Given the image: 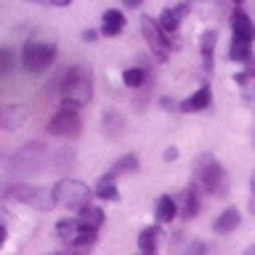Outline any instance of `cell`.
<instances>
[{
  "mask_svg": "<svg viewBox=\"0 0 255 255\" xmlns=\"http://www.w3.org/2000/svg\"><path fill=\"white\" fill-rule=\"evenodd\" d=\"M13 69V53L8 48H0V77H5Z\"/></svg>",
  "mask_w": 255,
  "mask_h": 255,
  "instance_id": "26",
  "label": "cell"
},
{
  "mask_svg": "<svg viewBox=\"0 0 255 255\" xmlns=\"http://www.w3.org/2000/svg\"><path fill=\"white\" fill-rule=\"evenodd\" d=\"M175 213H178V202H175L173 197H159L157 202V210H154V218L159 223H170L175 218Z\"/></svg>",
  "mask_w": 255,
  "mask_h": 255,
  "instance_id": "18",
  "label": "cell"
},
{
  "mask_svg": "<svg viewBox=\"0 0 255 255\" xmlns=\"http://www.w3.org/2000/svg\"><path fill=\"white\" fill-rule=\"evenodd\" d=\"M43 154H45V146H40V143H29V146H24L19 154L13 159V167L19 173H35L40 162H43Z\"/></svg>",
  "mask_w": 255,
  "mask_h": 255,
  "instance_id": "8",
  "label": "cell"
},
{
  "mask_svg": "<svg viewBox=\"0 0 255 255\" xmlns=\"http://www.w3.org/2000/svg\"><path fill=\"white\" fill-rule=\"evenodd\" d=\"M83 37H85V40H96V32H93V29H85Z\"/></svg>",
  "mask_w": 255,
  "mask_h": 255,
  "instance_id": "31",
  "label": "cell"
},
{
  "mask_svg": "<svg viewBox=\"0 0 255 255\" xmlns=\"http://www.w3.org/2000/svg\"><path fill=\"white\" fill-rule=\"evenodd\" d=\"M239 221H242V215H239V210H234V207H229V210H223L218 218H215L213 223V231L215 234H229V231H234L239 226Z\"/></svg>",
  "mask_w": 255,
  "mask_h": 255,
  "instance_id": "14",
  "label": "cell"
},
{
  "mask_svg": "<svg viewBox=\"0 0 255 255\" xmlns=\"http://www.w3.org/2000/svg\"><path fill=\"white\" fill-rule=\"evenodd\" d=\"M11 197L19 199V202L35 205V207H51V205H56L53 191L48 194V191L37 189V186H13V189H11Z\"/></svg>",
  "mask_w": 255,
  "mask_h": 255,
  "instance_id": "7",
  "label": "cell"
},
{
  "mask_svg": "<svg viewBox=\"0 0 255 255\" xmlns=\"http://www.w3.org/2000/svg\"><path fill=\"white\" fill-rule=\"evenodd\" d=\"M3 242H5V229L0 226V245H3Z\"/></svg>",
  "mask_w": 255,
  "mask_h": 255,
  "instance_id": "33",
  "label": "cell"
},
{
  "mask_svg": "<svg viewBox=\"0 0 255 255\" xmlns=\"http://www.w3.org/2000/svg\"><path fill=\"white\" fill-rule=\"evenodd\" d=\"M91 197H93V191L75 178H64V181L56 183V189H53L56 205L67 207V210H85V207H91L88 205Z\"/></svg>",
  "mask_w": 255,
  "mask_h": 255,
  "instance_id": "3",
  "label": "cell"
},
{
  "mask_svg": "<svg viewBox=\"0 0 255 255\" xmlns=\"http://www.w3.org/2000/svg\"><path fill=\"white\" fill-rule=\"evenodd\" d=\"M250 189H253V194H255V173H253V178H250Z\"/></svg>",
  "mask_w": 255,
  "mask_h": 255,
  "instance_id": "35",
  "label": "cell"
},
{
  "mask_svg": "<svg viewBox=\"0 0 255 255\" xmlns=\"http://www.w3.org/2000/svg\"><path fill=\"white\" fill-rule=\"evenodd\" d=\"M229 56H231L234 61H250V59H253V48H250V43H247V40L234 37V40H231V48H229Z\"/></svg>",
  "mask_w": 255,
  "mask_h": 255,
  "instance_id": "21",
  "label": "cell"
},
{
  "mask_svg": "<svg viewBox=\"0 0 255 255\" xmlns=\"http://www.w3.org/2000/svg\"><path fill=\"white\" fill-rule=\"evenodd\" d=\"M162 157H165V159H175V157H178V151H175V149L170 146V149H167V151H165Z\"/></svg>",
  "mask_w": 255,
  "mask_h": 255,
  "instance_id": "30",
  "label": "cell"
},
{
  "mask_svg": "<svg viewBox=\"0 0 255 255\" xmlns=\"http://www.w3.org/2000/svg\"><path fill=\"white\" fill-rule=\"evenodd\" d=\"M231 29H234V37L247 40V43L255 37V24H253V19L242 11V8H237V11L231 13Z\"/></svg>",
  "mask_w": 255,
  "mask_h": 255,
  "instance_id": "10",
  "label": "cell"
},
{
  "mask_svg": "<svg viewBox=\"0 0 255 255\" xmlns=\"http://www.w3.org/2000/svg\"><path fill=\"white\" fill-rule=\"evenodd\" d=\"M253 109H255V99H253Z\"/></svg>",
  "mask_w": 255,
  "mask_h": 255,
  "instance_id": "38",
  "label": "cell"
},
{
  "mask_svg": "<svg viewBox=\"0 0 255 255\" xmlns=\"http://www.w3.org/2000/svg\"><path fill=\"white\" fill-rule=\"evenodd\" d=\"M210 101H213V93H210V88L202 85L197 93H191L186 101L181 104V112H202L210 107Z\"/></svg>",
  "mask_w": 255,
  "mask_h": 255,
  "instance_id": "12",
  "label": "cell"
},
{
  "mask_svg": "<svg viewBox=\"0 0 255 255\" xmlns=\"http://www.w3.org/2000/svg\"><path fill=\"white\" fill-rule=\"evenodd\" d=\"M143 80H146V72H143L141 67H130V69L123 72V83H125L128 88H141Z\"/></svg>",
  "mask_w": 255,
  "mask_h": 255,
  "instance_id": "24",
  "label": "cell"
},
{
  "mask_svg": "<svg viewBox=\"0 0 255 255\" xmlns=\"http://www.w3.org/2000/svg\"><path fill=\"white\" fill-rule=\"evenodd\" d=\"M197 210H199V199H197V194H194V189H186V191L178 197V213H183L186 218H194Z\"/></svg>",
  "mask_w": 255,
  "mask_h": 255,
  "instance_id": "20",
  "label": "cell"
},
{
  "mask_svg": "<svg viewBox=\"0 0 255 255\" xmlns=\"http://www.w3.org/2000/svg\"><path fill=\"white\" fill-rule=\"evenodd\" d=\"M80 231H83V226H80V221H75V218H61L59 223H56V234H59V239H64V242H69V245H75Z\"/></svg>",
  "mask_w": 255,
  "mask_h": 255,
  "instance_id": "15",
  "label": "cell"
},
{
  "mask_svg": "<svg viewBox=\"0 0 255 255\" xmlns=\"http://www.w3.org/2000/svg\"><path fill=\"white\" fill-rule=\"evenodd\" d=\"M138 167V159H135V154H128L123 159H117L115 165H112V170H109V178H117V175H123V173H130Z\"/></svg>",
  "mask_w": 255,
  "mask_h": 255,
  "instance_id": "23",
  "label": "cell"
},
{
  "mask_svg": "<svg viewBox=\"0 0 255 255\" xmlns=\"http://www.w3.org/2000/svg\"><path fill=\"white\" fill-rule=\"evenodd\" d=\"M101 21H104L101 24V32L107 37H115V35H120V32L125 29V16H123V11H117V8H109V11L104 13Z\"/></svg>",
  "mask_w": 255,
  "mask_h": 255,
  "instance_id": "13",
  "label": "cell"
},
{
  "mask_svg": "<svg viewBox=\"0 0 255 255\" xmlns=\"http://www.w3.org/2000/svg\"><path fill=\"white\" fill-rule=\"evenodd\" d=\"M24 120H27V112L21 107H16V104L0 109V128H3V130H16V128H21Z\"/></svg>",
  "mask_w": 255,
  "mask_h": 255,
  "instance_id": "11",
  "label": "cell"
},
{
  "mask_svg": "<svg viewBox=\"0 0 255 255\" xmlns=\"http://www.w3.org/2000/svg\"><path fill=\"white\" fill-rule=\"evenodd\" d=\"M159 242V229H143L138 234V247L141 253H154Z\"/></svg>",
  "mask_w": 255,
  "mask_h": 255,
  "instance_id": "22",
  "label": "cell"
},
{
  "mask_svg": "<svg viewBox=\"0 0 255 255\" xmlns=\"http://www.w3.org/2000/svg\"><path fill=\"white\" fill-rule=\"evenodd\" d=\"M104 125V135H109V138H120V135L125 133V120L117 115V112H107L101 120Z\"/></svg>",
  "mask_w": 255,
  "mask_h": 255,
  "instance_id": "16",
  "label": "cell"
},
{
  "mask_svg": "<svg viewBox=\"0 0 255 255\" xmlns=\"http://www.w3.org/2000/svg\"><path fill=\"white\" fill-rule=\"evenodd\" d=\"M191 11V5L189 3H178V5H167V8H162V13H159V27H162V32L165 35H173L175 29H178V24H181V19L186 16Z\"/></svg>",
  "mask_w": 255,
  "mask_h": 255,
  "instance_id": "9",
  "label": "cell"
},
{
  "mask_svg": "<svg viewBox=\"0 0 255 255\" xmlns=\"http://www.w3.org/2000/svg\"><path fill=\"white\" fill-rule=\"evenodd\" d=\"M199 51H202L205 69H213V51H215V32L213 29L202 32V37H199Z\"/></svg>",
  "mask_w": 255,
  "mask_h": 255,
  "instance_id": "19",
  "label": "cell"
},
{
  "mask_svg": "<svg viewBox=\"0 0 255 255\" xmlns=\"http://www.w3.org/2000/svg\"><path fill=\"white\" fill-rule=\"evenodd\" d=\"M53 56H56L53 43H48V40H27V45L21 51V64L29 72H43L53 64Z\"/></svg>",
  "mask_w": 255,
  "mask_h": 255,
  "instance_id": "4",
  "label": "cell"
},
{
  "mask_svg": "<svg viewBox=\"0 0 255 255\" xmlns=\"http://www.w3.org/2000/svg\"><path fill=\"white\" fill-rule=\"evenodd\" d=\"M143 255H154V253H143Z\"/></svg>",
  "mask_w": 255,
  "mask_h": 255,
  "instance_id": "37",
  "label": "cell"
},
{
  "mask_svg": "<svg viewBox=\"0 0 255 255\" xmlns=\"http://www.w3.org/2000/svg\"><path fill=\"white\" fill-rule=\"evenodd\" d=\"M245 255H255V245H253V247H247V250H245Z\"/></svg>",
  "mask_w": 255,
  "mask_h": 255,
  "instance_id": "34",
  "label": "cell"
},
{
  "mask_svg": "<svg viewBox=\"0 0 255 255\" xmlns=\"http://www.w3.org/2000/svg\"><path fill=\"white\" fill-rule=\"evenodd\" d=\"M77 109L80 107H75V104L61 101V109L56 112V117L48 123V130H51L53 135H61V138H75V135H80L83 123H80Z\"/></svg>",
  "mask_w": 255,
  "mask_h": 255,
  "instance_id": "5",
  "label": "cell"
},
{
  "mask_svg": "<svg viewBox=\"0 0 255 255\" xmlns=\"http://www.w3.org/2000/svg\"><path fill=\"white\" fill-rule=\"evenodd\" d=\"M250 77H255V59H250V61H247L245 72H242V75H239L237 80H239V83H247V80H250Z\"/></svg>",
  "mask_w": 255,
  "mask_h": 255,
  "instance_id": "28",
  "label": "cell"
},
{
  "mask_svg": "<svg viewBox=\"0 0 255 255\" xmlns=\"http://www.w3.org/2000/svg\"><path fill=\"white\" fill-rule=\"evenodd\" d=\"M53 255H83L80 250H69V253H53Z\"/></svg>",
  "mask_w": 255,
  "mask_h": 255,
  "instance_id": "32",
  "label": "cell"
},
{
  "mask_svg": "<svg viewBox=\"0 0 255 255\" xmlns=\"http://www.w3.org/2000/svg\"><path fill=\"white\" fill-rule=\"evenodd\" d=\"M250 138H253V146H255V128H253V135H250Z\"/></svg>",
  "mask_w": 255,
  "mask_h": 255,
  "instance_id": "36",
  "label": "cell"
},
{
  "mask_svg": "<svg viewBox=\"0 0 255 255\" xmlns=\"http://www.w3.org/2000/svg\"><path fill=\"white\" fill-rule=\"evenodd\" d=\"M141 32H143V37H146L151 53H154L159 61H165L167 53H170V43H167V35L162 32V27H159V21L151 19V16H143L141 19Z\"/></svg>",
  "mask_w": 255,
  "mask_h": 255,
  "instance_id": "6",
  "label": "cell"
},
{
  "mask_svg": "<svg viewBox=\"0 0 255 255\" xmlns=\"http://www.w3.org/2000/svg\"><path fill=\"white\" fill-rule=\"evenodd\" d=\"M61 93H64V101L75 104V107H83L93 99V75L88 67H69L67 72L61 75Z\"/></svg>",
  "mask_w": 255,
  "mask_h": 255,
  "instance_id": "1",
  "label": "cell"
},
{
  "mask_svg": "<svg viewBox=\"0 0 255 255\" xmlns=\"http://www.w3.org/2000/svg\"><path fill=\"white\" fill-rule=\"evenodd\" d=\"M80 226L88 229V231H99L104 226V213L99 207H85V210H80Z\"/></svg>",
  "mask_w": 255,
  "mask_h": 255,
  "instance_id": "17",
  "label": "cell"
},
{
  "mask_svg": "<svg viewBox=\"0 0 255 255\" xmlns=\"http://www.w3.org/2000/svg\"><path fill=\"white\" fill-rule=\"evenodd\" d=\"M194 178H197V186H202V189L207 191V194L226 197V191H229L226 170H223V165H221L213 154H202V157L197 159Z\"/></svg>",
  "mask_w": 255,
  "mask_h": 255,
  "instance_id": "2",
  "label": "cell"
},
{
  "mask_svg": "<svg viewBox=\"0 0 255 255\" xmlns=\"http://www.w3.org/2000/svg\"><path fill=\"white\" fill-rule=\"evenodd\" d=\"M186 255H205V247H202V245H194Z\"/></svg>",
  "mask_w": 255,
  "mask_h": 255,
  "instance_id": "29",
  "label": "cell"
},
{
  "mask_svg": "<svg viewBox=\"0 0 255 255\" xmlns=\"http://www.w3.org/2000/svg\"><path fill=\"white\" fill-rule=\"evenodd\" d=\"M93 194H96V197H101V199H117V186H115V178H109V175H107V178H101Z\"/></svg>",
  "mask_w": 255,
  "mask_h": 255,
  "instance_id": "25",
  "label": "cell"
},
{
  "mask_svg": "<svg viewBox=\"0 0 255 255\" xmlns=\"http://www.w3.org/2000/svg\"><path fill=\"white\" fill-rule=\"evenodd\" d=\"M96 242V231H88V229H83L77 234V239H75V247L77 250H83V247H91Z\"/></svg>",
  "mask_w": 255,
  "mask_h": 255,
  "instance_id": "27",
  "label": "cell"
}]
</instances>
